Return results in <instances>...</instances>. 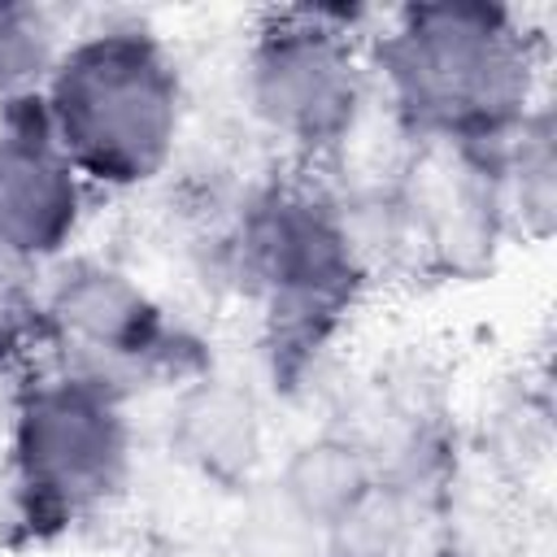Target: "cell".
<instances>
[{
  "label": "cell",
  "instance_id": "obj_1",
  "mask_svg": "<svg viewBox=\"0 0 557 557\" xmlns=\"http://www.w3.org/2000/svg\"><path fill=\"white\" fill-rule=\"evenodd\" d=\"M374 70L426 144L496 152L531 113V35L505 4H409L379 35Z\"/></svg>",
  "mask_w": 557,
  "mask_h": 557
},
{
  "label": "cell",
  "instance_id": "obj_2",
  "mask_svg": "<svg viewBox=\"0 0 557 557\" xmlns=\"http://www.w3.org/2000/svg\"><path fill=\"white\" fill-rule=\"evenodd\" d=\"M39 100L83 183L144 187L178 148L183 78L165 44L139 22L87 30L61 48Z\"/></svg>",
  "mask_w": 557,
  "mask_h": 557
},
{
  "label": "cell",
  "instance_id": "obj_3",
  "mask_svg": "<svg viewBox=\"0 0 557 557\" xmlns=\"http://www.w3.org/2000/svg\"><path fill=\"white\" fill-rule=\"evenodd\" d=\"M122 387L87 370L30 379L9 418V500L30 540H52L104 509L131 479Z\"/></svg>",
  "mask_w": 557,
  "mask_h": 557
},
{
  "label": "cell",
  "instance_id": "obj_4",
  "mask_svg": "<svg viewBox=\"0 0 557 557\" xmlns=\"http://www.w3.org/2000/svg\"><path fill=\"white\" fill-rule=\"evenodd\" d=\"M235 257L265 300L274 374L287 379L326 348L366 283V257L348 213L305 187H265L248 200Z\"/></svg>",
  "mask_w": 557,
  "mask_h": 557
},
{
  "label": "cell",
  "instance_id": "obj_5",
  "mask_svg": "<svg viewBox=\"0 0 557 557\" xmlns=\"http://www.w3.org/2000/svg\"><path fill=\"white\" fill-rule=\"evenodd\" d=\"M244 91L257 122L292 148L335 152L361 122L366 70L344 9H278L244 57Z\"/></svg>",
  "mask_w": 557,
  "mask_h": 557
},
{
  "label": "cell",
  "instance_id": "obj_6",
  "mask_svg": "<svg viewBox=\"0 0 557 557\" xmlns=\"http://www.w3.org/2000/svg\"><path fill=\"white\" fill-rule=\"evenodd\" d=\"M44 326L78 357L70 370H87L117 387L126 370H183L178 331L165 309L126 270L104 261H70L52 278Z\"/></svg>",
  "mask_w": 557,
  "mask_h": 557
},
{
  "label": "cell",
  "instance_id": "obj_7",
  "mask_svg": "<svg viewBox=\"0 0 557 557\" xmlns=\"http://www.w3.org/2000/svg\"><path fill=\"white\" fill-rule=\"evenodd\" d=\"M87 209V183L61 152L39 91L0 100V257L57 261Z\"/></svg>",
  "mask_w": 557,
  "mask_h": 557
},
{
  "label": "cell",
  "instance_id": "obj_8",
  "mask_svg": "<svg viewBox=\"0 0 557 557\" xmlns=\"http://www.w3.org/2000/svg\"><path fill=\"white\" fill-rule=\"evenodd\" d=\"M170 448L205 483L226 492H252L265 453V422L257 396L231 379L196 374L174 396Z\"/></svg>",
  "mask_w": 557,
  "mask_h": 557
},
{
  "label": "cell",
  "instance_id": "obj_9",
  "mask_svg": "<svg viewBox=\"0 0 557 557\" xmlns=\"http://www.w3.org/2000/svg\"><path fill=\"white\" fill-rule=\"evenodd\" d=\"M379 479H383V470L361 440L326 431L287 453L274 492L287 500L292 513H300L322 535L348 509H357L379 487Z\"/></svg>",
  "mask_w": 557,
  "mask_h": 557
},
{
  "label": "cell",
  "instance_id": "obj_10",
  "mask_svg": "<svg viewBox=\"0 0 557 557\" xmlns=\"http://www.w3.org/2000/svg\"><path fill=\"white\" fill-rule=\"evenodd\" d=\"M500 213H513L531 239H548L557 213V152H553V117L535 109L505 139L500 161Z\"/></svg>",
  "mask_w": 557,
  "mask_h": 557
},
{
  "label": "cell",
  "instance_id": "obj_11",
  "mask_svg": "<svg viewBox=\"0 0 557 557\" xmlns=\"http://www.w3.org/2000/svg\"><path fill=\"white\" fill-rule=\"evenodd\" d=\"M413 544V509L400 483L379 479V487L348 509L331 531H322V557H405Z\"/></svg>",
  "mask_w": 557,
  "mask_h": 557
},
{
  "label": "cell",
  "instance_id": "obj_12",
  "mask_svg": "<svg viewBox=\"0 0 557 557\" xmlns=\"http://www.w3.org/2000/svg\"><path fill=\"white\" fill-rule=\"evenodd\" d=\"M57 26L39 4L0 0V100L30 96L57 65Z\"/></svg>",
  "mask_w": 557,
  "mask_h": 557
},
{
  "label": "cell",
  "instance_id": "obj_13",
  "mask_svg": "<svg viewBox=\"0 0 557 557\" xmlns=\"http://www.w3.org/2000/svg\"><path fill=\"white\" fill-rule=\"evenodd\" d=\"M231 548L235 557H322V535L270 487L265 496H252L244 505Z\"/></svg>",
  "mask_w": 557,
  "mask_h": 557
},
{
  "label": "cell",
  "instance_id": "obj_14",
  "mask_svg": "<svg viewBox=\"0 0 557 557\" xmlns=\"http://www.w3.org/2000/svg\"><path fill=\"white\" fill-rule=\"evenodd\" d=\"M0 261H4V257H0Z\"/></svg>",
  "mask_w": 557,
  "mask_h": 557
}]
</instances>
